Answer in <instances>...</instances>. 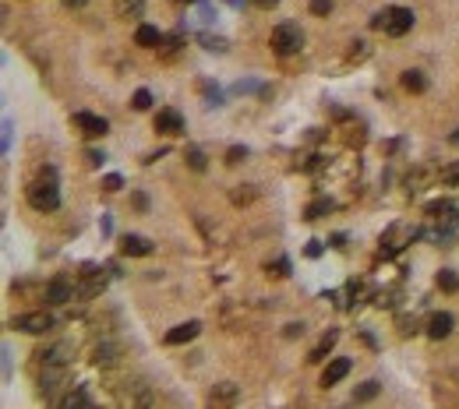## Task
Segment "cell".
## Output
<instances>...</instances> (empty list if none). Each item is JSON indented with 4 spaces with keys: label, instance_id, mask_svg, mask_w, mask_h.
Returning <instances> with one entry per match:
<instances>
[{
    "label": "cell",
    "instance_id": "obj_17",
    "mask_svg": "<svg viewBox=\"0 0 459 409\" xmlns=\"http://www.w3.org/2000/svg\"><path fill=\"white\" fill-rule=\"evenodd\" d=\"M61 406H64V409H75V406H92V395H89L85 388H75L71 395H64V399H61Z\"/></svg>",
    "mask_w": 459,
    "mask_h": 409
},
{
    "label": "cell",
    "instance_id": "obj_14",
    "mask_svg": "<svg viewBox=\"0 0 459 409\" xmlns=\"http://www.w3.org/2000/svg\"><path fill=\"white\" fill-rule=\"evenodd\" d=\"M424 215L435 219V222H456V205H452V201H431V205L424 208Z\"/></svg>",
    "mask_w": 459,
    "mask_h": 409
},
{
    "label": "cell",
    "instance_id": "obj_7",
    "mask_svg": "<svg viewBox=\"0 0 459 409\" xmlns=\"http://www.w3.org/2000/svg\"><path fill=\"white\" fill-rule=\"evenodd\" d=\"M452 325H456V321H452L449 311H435V314L428 318V335H431L435 342H442V339L452 335Z\"/></svg>",
    "mask_w": 459,
    "mask_h": 409
},
{
    "label": "cell",
    "instance_id": "obj_27",
    "mask_svg": "<svg viewBox=\"0 0 459 409\" xmlns=\"http://www.w3.org/2000/svg\"><path fill=\"white\" fill-rule=\"evenodd\" d=\"M347 61H350V64H361V61H368V43H354V49L347 53Z\"/></svg>",
    "mask_w": 459,
    "mask_h": 409
},
{
    "label": "cell",
    "instance_id": "obj_16",
    "mask_svg": "<svg viewBox=\"0 0 459 409\" xmlns=\"http://www.w3.org/2000/svg\"><path fill=\"white\" fill-rule=\"evenodd\" d=\"M438 184H442V187H456V184H459V159L438 169Z\"/></svg>",
    "mask_w": 459,
    "mask_h": 409
},
{
    "label": "cell",
    "instance_id": "obj_8",
    "mask_svg": "<svg viewBox=\"0 0 459 409\" xmlns=\"http://www.w3.org/2000/svg\"><path fill=\"white\" fill-rule=\"evenodd\" d=\"M121 254L124 258H149L152 244L145 237H138V233H128V237H121Z\"/></svg>",
    "mask_w": 459,
    "mask_h": 409
},
{
    "label": "cell",
    "instance_id": "obj_28",
    "mask_svg": "<svg viewBox=\"0 0 459 409\" xmlns=\"http://www.w3.org/2000/svg\"><path fill=\"white\" fill-rule=\"evenodd\" d=\"M332 11V0H311V15H318V18H325Z\"/></svg>",
    "mask_w": 459,
    "mask_h": 409
},
{
    "label": "cell",
    "instance_id": "obj_23",
    "mask_svg": "<svg viewBox=\"0 0 459 409\" xmlns=\"http://www.w3.org/2000/svg\"><path fill=\"white\" fill-rule=\"evenodd\" d=\"M131 106H135L138 113H142V109H149V106H152V92H149V88H138V92L131 95Z\"/></svg>",
    "mask_w": 459,
    "mask_h": 409
},
{
    "label": "cell",
    "instance_id": "obj_10",
    "mask_svg": "<svg viewBox=\"0 0 459 409\" xmlns=\"http://www.w3.org/2000/svg\"><path fill=\"white\" fill-rule=\"evenodd\" d=\"M68 300H75V286L68 279H53L46 286V304H68Z\"/></svg>",
    "mask_w": 459,
    "mask_h": 409
},
{
    "label": "cell",
    "instance_id": "obj_18",
    "mask_svg": "<svg viewBox=\"0 0 459 409\" xmlns=\"http://www.w3.org/2000/svg\"><path fill=\"white\" fill-rule=\"evenodd\" d=\"M145 8V0H117V15L121 18H138Z\"/></svg>",
    "mask_w": 459,
    "mask_h": 409
},
{
    "label": "cell",
    "instance_id": "obj_30",
    "mask_svg": "<svg viewBox=\"0 0 459 409\" xmlns=\"http://www.w3.org/2000/svg\"><path fill=\"white\" fill-rule=\"evenodd\" d=\"M329 208H332V201H315V205L308 208L304 219H322V212H329Z\"/></svg>",
    "mask_w": 459,
    "mask_h": 409
},
{
    "label": "cell",
    "instance_id": "obj_20",
    "mask_svg": "<svg viewBox=\"0 0 459 409\" xmlns=\"http://www.w3.org/2000/svg\"><path fill=\"white\" fill-rule=\"evenodd\" d=\"M265 275H272V279H286V275H290V261H286V258L269 261V265H265Z\"/></svg>",
    "mask_w": 459,
    "mask_h": 409
},
{
    "label": "cell",
    "instance_id": "obj_13",
    "mask_svg": "<svg viewBox=\"0 0 459 409\" xmlns=\"http://www.w3.org/2000/svg\"><path fill=\"white\" fill-rule=\"evenodd\" d=\"M135 43H138L142 49H156V46H163V32H159L156 25H138Z\"/></svg>",
    "mask_w": 459,
    "mask_h": 409
},
{
    "label": "cell",
    "instance_id": "obj_21",
    "mask_svg": "<svg viewBox=\"0 0 459 409\" xmlns=\"http://www.w3.org/2000/svg\"><path fill=\"white\" fill-rule=\"evenodd\" d=\"M237 395V385H230V381H223L212 395H209V402H230V399H234Z\"/></svg>",
    "mask_w": 459,
    "mask_h": 409
},
{
    "label": "cell",
    "instance_id": "obj_33",
    "mask_svg": "<svg viewBox=\"0 0 459 409\" xmlns=\"http://www.w3.org/2000/svg\"><path fill=\"white\" fill-rule=\"evenodd\" d=\"M279 4V0H255V8H262V11H272Z\"/></svg>",
    "mask_w": 459,
    "mask_h": 409
},
{
    "label": "cell",
    "instance_id": "obj_22",
    "mask_svg": "<svg viewBox=\"0 0 459 409\" xmlns=\"http://www.w3.org/2000/svg\"><path fill=\"white\" fill-rule=\"evenodd\" d=\"M184 159H188V166H191L195 173H202V169L209 166V162H205V152H202V148H188V152H184Z\"/></svg>",
    "mask_w": 459,
    "mask_h": 409
},
{
    "label": "cell",
    "instance_id": "obj_26",
    "mask_svg": "<svg viewBox=\"0 0 459 409\" xmlns=\"http://www.w3.org/2000/svg\"><path fill=\"white\" fill-rule=\"evenodd\" d=\"M258 198V191L255 187H248V191H234V194H230V201H234V205H251Z\"/></svg>",
    "mask_w": 459,
    "mask_h": 409
},
{
    "label": "cell",
    "instance_id": "obj_36",
    "mask_svg": "<svg viewBox=\"0 0 459 409\" xmlns=\"http://www.w3.org/2000/svg\"><path fill=\"white\" fill-rule=\"evenodd\" d=\"M452 141H456V145H459V131H456V134H452Z\"/></svg>",
    "mask_w": 459,
    "mask_h": 409
},
{
    "label": "cell",
    "instance_id": "obj_32",
    "mask_svg": "<svg viewBox=\"0 0 459 409\" xmlns=\"http://www.w3.org/2000/svg\"><path fill=\"white\" fill-rule=\"evenodd\" d=\"M301 332H304V325H301V321H294V325H286V339H297Z\"/></svg>",
    "mask_w": 459,
    "mask_h": 409
},
{
    "label": "cell",
    "instance_id": "obj_31",
    "mask_svg": "<svg viewBox=\"0 0 459 409\" xmlns=\"http://www.w3.org/2000/svg\"><path fill=\"white\" fill-rule=\"evenodd\" d=\"M103 187H106V191H121V187H124V180L117 177V173H110V177L103 180Z\"/></svg>",
    "mask_w": 459,
    "mask_h": 409
},
{
    "label": "cell",
    "instance_id": "obj_15",
    "mask_svg": "<svg viewBox=\"0 0 459 409\" xmlns=\"http://www.w3.org/2000/svg\"><path fill=\"white\" fill-rule=\"evenodd\" d=\"M403 88L407 92H414V95H421V92H428V78H424V71H403Z\"/></svg>",
    "mask_w": 459,
    "mask_h": 409
},
{
    "label": "cell",
    "instance_id": "obj_5",
    "mask_svg": "<svg viewBox=\"0 0 459 409\" xmlns=\"http://www.w3.org/2000/svg\"><path fill=\"white\" fill-rule=\"evenodd\" d=\"M71 121H75V128L85 134V138H106L110 134V124H106V116H96V113H75L71 116Z\"/></svg>",
    "mask_w": 459,
    "mask_h": 409
},
{
    "label": "cell",
    "instance_id": "obj_4",
    "mask_svg": "<svg viewBox=\"0 0 459 409\" xmlns=\"http://www.w3.org/2000/svg\"><path fill=\"white\" fill-rule=\"evenodd\" d=\"M11 328L29 332V335H43V332L53 328V314H46V311H29V314H18V318L11 321Z\"/></svg>",
    "mask_w": 459,
    "mask_h": 409
},
{
    "label": "cell",
    "instance_id": "obj_35",
    "mask_svg": "<svg viewBox=\"0 0 459 409\" xmlns=\"http://www.w3.org/2000/svg\"><path fill=\"white\" fill-rule=\"evenodd\" d=\"M64 4H68V8H85L89 0H64Z\"/></svg>",
    "mask_w": 459,
    "mask_h": 409
},
{
    "label": "cell",
    "instance_id": "obj_12",
    "mask_svg": "<svg viewBox=\"0 0 459 409\" xmlns=\"http://www.w3.org/2000/svg\"><path fill=\"white\" fill-rule=\"evenodd\" d=\"M336 342H339V332H336V328H332V332H325V335H322V342H318V346L311 349V353H308V364H322V360L332 353V346H336Z\"/></svg>",
    "mask_w": 459,
    "mask_h": 409
},
{
    "label": "cell",
    "instance_id": "obj_19",
    "mask_svg": "<svg viewBox=\"0 0 459 409\" xmlns=\"http://www.w3.org/2000/svg\"><path fill=\"white\" fill-rule=\"evenodd\" d=\"M435 282H438V289H445V293H456V289H459V275L449 272V268H442Z\"/></svg>",
    "mask_w": 459,
    "mask_h": 409
},
{
    "label": "cell",
    "instance_id": "obj_1",
    "mask_svg": "<svg viewBox=\"0 0 459 409\" xmlns=\"http://www.w3.org/2000/svg\"><path fill=\"white\" fill-rule=\"evenodd\" d=\"M29 205L36 212H57V208H61V187H57L53 169H46L39 180L29 184Z\"/></svg>",
    "mask_w": 459,
    "mask_h": 409
},
{
    "label": "cell",
    "instance_id": "obj_11",
    "mask_svg": "<svg viewBox=\"0 0 459 409\" xmlns=\"http://www.w3.org/2000/svg\"><path fill=\"white\" fill-rule=\"evenodd\" d=\"M198 332H202L198 321H184V325H177V328L166 332V346H184V342H191Z\"/></svg>",
    "mask_w": 459,
    "mask_h": 409
},
{
    "label": "cell",
    "instance_id": "obj_3",
    "mask_svg": "<svg viewBox=\"0 0 459 409\" xmlns=\"http://www.w3.org/2000/svg\"><path fill=\"white\" fill-rule=\"evenodd\" d=\"M269 46H272L276 56H294L304 46V32L297 25H276L272 36H269Z\"/></svg>",
    "mask_w": 459,
    "mask_h": 409
},
{
    "label": "cell",
    "instance_id": "obj_29",
    "mask_svg": "<svg viewBox=\"0 0 459 409\" xmlns=\"http://www.w3.org/2000/svg\"><path fill=\"white\" fill-rule=\"evenodd\" d=\"M241 159H248V148H241V145H234V148L226 152V162H230V166H237Z\"/></svg>",
    "mask_w": 459,
    "mask_h": 409
},
{
    "label": "cell",
    "instance_id": "obj_25",
    "mask_svg": "<svg viewBox=\"0 0 459 409\" xmlns=\"http://www.w3.org/2000/svg\"><path fill=\"white\" fill-rule=\"evenodd\" d=\"M177 49H181V39H177V36L163 39V61H174V56H177Z\"/></svg>",
    "mask_w": 459,
    "mask_h": 409
},
{
    "label": "cell",
    "instance_id": "obj_34",
    "mask_svg": "<svg viewBox=\"0 0 459 409\" xmlns=\"http://www.w3.org/2000/svg\"><path fill=\"white\" fill-rule=\"evenodd\" d=\"M89 162H92V166H103V152H89Z\"/></svg>",
    "mask_w": 459,
    "mask_h": 409
},
{
    "label": "cell",
    "instance_id": "obj_9",
    "mask_svg": "<svg viewBox=\"0 0 459 409\" xmlns=\"http://www.w3.org/2000/svg\"><path fill=\"white\" fill-rule=\"evenodd\" d=\"M350 374V360L347 357H336V360H329V367L322 371V388H332V385H339L343 378Z\"/></svg>",
    "mask_w": 459,
    "mask_h": 409
},
{
    "label": "cell",
    "instance_id": "obj_2",
    "mask_svg": "<svg viewBox=\"0 0 459 409\" xmlns=\"http://www.w3.org/2000/svg\"><path fill=\"white\" fill-rule=\"evenodd\" d=\"M371 29L399 39V36H407V32L414 29V11H410V8H385V11H378V15L371 18Z\"/></svg>",
    "mask_w": 459,
    "mask_h": 409
},
{
    "label": "cell",
    "instance_id": "obj_24",
    "mask_svg": "<svg viewBox=\"0 0 459 409\" xmlns=\"http://www.w3.org/2000/svg\"><path fill=\"white\" fill-rule=\"evenodd\" d=\"M375 395H378V381H364V385L354 392V399H357V402H368V399H375Z\"/></svg>",
    "mask_w": 459,
    "mask_h": 409
},
{
    "label": "cell",
    "instance_id": "obj_6",
    "mask_svg": "<svg viewBox=\"0 0 459 409\" xmlns=\"http://www.w3.org/2000/svg\"><path fill=\"white\" fill-rule=\"evenodd\" d=\"M156 131L166 134V138L184 134V116H181L177 109H159V113H156Z\"/></svg>",
    "mask_w": 459,
    "mask_h": 409
}]
</instances>
